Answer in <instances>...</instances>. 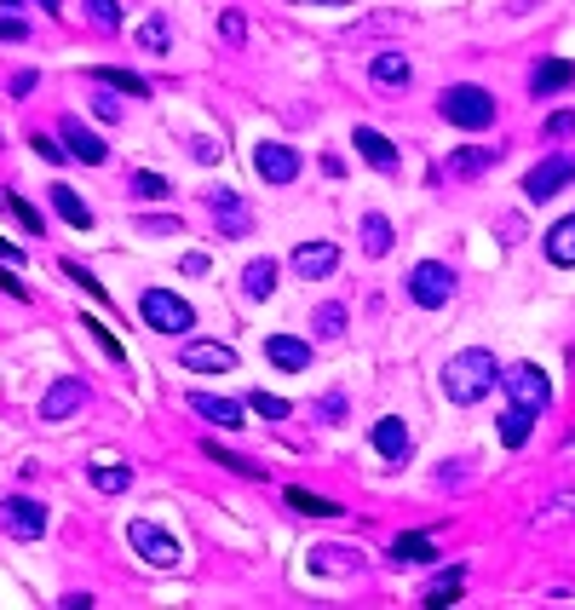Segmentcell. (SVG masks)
<instances>
[{
	"mask_svg": "<svg viewBox=\"0 0 575 610\" xmlns=\"http://www.w3.org/2000/svg\"><path fill=\"white\" fill-rule=\"evenodd\" d=\"M495 386H501V363L483 352V346H466V352H455L443 363V398L460 403V409L483 403Z\"/></svg>",
	"mask_w": 575,
	"mask_h": 610,
	"instance_id": "6da1fadb",
	"label": "cell"
},
{
	"mask_svg": "<svg viewBox=\"0 0 575 610\" xmlns=\"http://www.w3.org/2000/svg\"><path fill=\"white\" fill-rule=\"evenodd\" d=\"M437 110H443V121L460 127V133H483V127L495 121V98L483 93L478 81H460L449 93H437Z\"/></svg>",
	"mask_w": 575,
	"mask_h": 610,
	"instance_id": "7a4b0ae2",
	"label": "cell"
},
{
	"mask_svg": "<svg viewBox=\"0 0 575 610\" xmlns=\"http://www.w3.org/2000/svg\"><path fill=\"white\" fill-rule=\"evenodd\" d=\"M138 317H144V329H150V334H184L190 323H196V311H190L173 288H144Z\"/></svg>",
	"mask_w": 575,
	"mask_h": 610,
	"instance_id": "3957f363",
	"label": "cell"
},
{
	"mask_svg": "<svg viewBox=\"0 0 575 610\" xmlns=\"http://www.w3.org/2000/svg\"><path fill=\"white\" fill-rule=\"evenodd\" d=\"M409 300L420 311H443V305L455 300V271L443 265V259H420L409 271Z\"/></svg>",
	"mask_w": 575,
	"mask_h": 610,
	"instance_id": "277c9868",
	"label": "cell"
},
{
	"mask_svg": "<svg viewBox=\"0 0 575 610\" xmlns=\"http://www.w3.org/2000/svg\"><path fill=\"white\" fill-rule=\"evenodd\" d=\"M207 213H213V231L225 236V242H242L253 231V208L230 185H207Z\"/></svg>",
	"mask_w": 575,
	"mask_h": 610,
	"instance_id": "5b68a950",
	"label": "cell"
},
{
	"mask_svg": "<svg viewBox=\"0 0 575 610\" xmlns=\"http://www.w3.org/2000/svg\"><path fill=\"white\" fill-rule=\"evenodd\" d=\"M127 547H133L144 564H156V570H179V541L167 536L161 524H150V518H133V524H127Z\"/></svg>",
	"mask_w": 575,
	"mask_h": 610,
	"instance_id": "8992f818",
	"label": "cell"
},
{
	"mask_svg": "<svg viewBox=\"0 0 575 610\" xmlns=\"http://www.w3.org/2000/svg\"><path fill=\"white\" fill-rule=\"evenodd\" d=\"M0 530L12 541H41L46 536V507L35 495H6V501H0Z\"/></svg>",
	"mask_w": 575,
	"mask_h": 610,
	"instance_id": "52a82bcc",
	"label": "cell"
},
{
	"mask_svg": "<svg viewBox=\"0 0 575 610\" xmlns=\"http://www.w3.org/2000/svg\"><path fill=\"white\" fill-rule=\"evenodd\" d=\"M501 386L512 392V403H524V409H552V380L535 369V363H512V369H501Z\"/></svg>",
	"mask_w": 575,
	"mask_h": 610,
	"instance_id": "ba28073f",
	"label": "cell"
},
{
	"mask_svg": "<svg viewBox=\"0 0 575 610\" xmlns=\"http://www.w3.org/2000/svg\"><path fill=\"white\" fill-rule=\"evenodd\" d=\"M495 162H501V150H495V144H466V150H455V156H443V162L432 167V185H449V179H478V173H489Z\"/></svg>",
	"mask_w": 575,
	"mask_h": 610,
	"instance_id": "9c48e42d",
	"label": "cell"
},
{
	"mask_svg": "<svg viewBox=\"0 0 575 610\" xmlns=\"http://www.w3.org/2000/svg\"><path fill=\"white\" fill-rule=\"evenodd\" d=\"M564 185H575V156H547V162H535L529 167V179H524V196L529 202H552Z\"/></svg>",
	"mask_w": 575,
	"mask_h": 610,
	"instance_id": "30bf717a",
	"label": "cell"
},
{
	"mask_svg": "<svg viewBox=\"0 0 575 610\" xmlns=\"http://www.w3.org/2000/svg\"><path fill=\"white\" fill-rule=\"evenodd\" d=\"M253 167H259L265 185H294L299 179V150L282 144V139H259L253 144Z\"/></svg>",
	"mask_w": 575,
	"mask_h": 610,
	"instance_id": "8fae6325",
	"label": "cell"
},
{
	"mask_svg": "<svg viewBox=\"0 0 575 610\" xmlns=\"http://www.w3.org/2000/svg\"><path fill=\"white\" fill-rule=\"evenodd\" d=\"M87 403H92L87 380L64 375V380H52V386H46V398H41V421H75V415H81Z\"/></svg>",
	"mask_w": 575,
	"mask_h": 610,
	"instance_id": "7c38bea8",
	"label": "cell"
},
{
	"mask_svg": "<svg viewBox=\"0 0 575 610\" xmlns=\"http://www.w3.org/2000/svg\"><path fill=\"white\" fill-rule=\"evenodd\" d=\"M58 139H64V150H69V156H75L81 167H104V162H110V144L98 139V133H92V127H87L81 116H64Z\"/></svg>",
	"mask_w": 575,
	"mask_h": 610,
	"instance_id": "4fadbf2b",
	"label": "cell"
},
{
	"mask_svg": "<svg viewBox=\"0 0 575 610\" xmlns=\"http://www.w3.org/2000/svg\"><path fill=\"white\" fill-rule=\"evenodd\" d=\"M288 265H294V277L322 282V277L340 271V248H334V242H299L294 254H288Z\"/></svg>",
	"mask_w": 575,
	"mask_h": 610,
	"instance_id": "5bb4252c",
	"label": "cell"
},
{
	"mask_svg": "<svg viewBox=\"0 0 575 610\" xmlns=\"http://www.w3.org/2000/svg\"><path fill=\"white\" fill-rule=\"evenodd\" d=\"M190 409H196L207 426H219V432H236V426L248 421V403L219 398V392H190Z\"/></svg>",
	"mask_w": 575,
	"mask_h": 610,
	"instance_id": "9a60e30c",
	"label": "cell"
},
{
	"mask_svg": "<svg viewBox=\"0 0 575 610\" xmlns=\"http://www.w3.org/2000/svg\"><path fill=\"white\" fill-rule=\"evenodd\" d=\"M351 144H357V156H363L368 167H374V173H397V167H403V156H397V144L386 139V133H380V127H357V133H351Z\"/></svg>",
	"mask_w": 575,
	"mask_h": 610,
	"instance_id": "2e32d148",
	"label": "cell"
},
{
	"mask_svg": "<svg viewBox=\"0 0 575 610\" xmlns=\"http://www.w3.org/2000/svg\"><path fill=\"white\" fill-rule=\"evenodd\" d=\"M184 369H202V375H230L236 369V352H230L225 340H190L179 352Z\"/></svg>",
	"mask_w": 575,
	"mask_h": 610,
	"instance_id": "e0dca14e",
	"label": "cell"
},
{
	"mask_svg": "<svg viewBox=\"0 0 575 610\" xmlns=\"http://www.w3.org/2000/svg\"><path fill=\"white\" fill-rule=\"evenodd\" d=\"M311 570H317V576H357V570H363V553H357V547H340V541H322V547H311Z\"/></svg>",
	"mask_w": 575,
	"mask_h": 610,
	"instance_id": "ac0fdd59",
	"label": "cell"
},
{
	"mask_svg": "<svg viewBox=\"0 0 575 610\" xmlns=\"http://www.w3.org/2000/svg\"><path fill=\"white\" fill-rule=\"evenodd\" d=\"M368 81H374L380 93H403V87L414 81V70H409V58H403V52L391 47V52H380V58L368 64Z\"/></svg>",
	"mask_w": 575,
	"mask_h": 610,
	"instance_id": "d6986e66",
	"label": "cell"
},
{
	"mask_svg": "<svg viewBox=\"0 0 575 610\" xmlns=\"http://www.w3.org/2000/svg\"><path fill=\"white\" fill-rule=\"evenodd\" d=\"M265 357H271L276 369L299 375V369H311V340H299V334H271V340H265Z\"/></svg>",
	"mask_w": 575,
	"mask_h": 610,
	"instance_id": "ffe728a7",
	"label": "cell"
},
{
	"mask_svg": "<svg viewBox=\"0 0 575 610\" xmlns=\"http://www.w3.org/2000/svg\"><path fill=\"white\" fill-rule=\"evenodd\" d=\"M374 449H380V461H391V467H403V461H409V426L397 421V415H386V421H374Z\"/></svg>",
	"mask_w": 575,
	"mask_h": 610,
	"instance_id": "44dd1931",
	"label": "cell"
},
{
	"mask_svg": "<svg viewBox=\"0 0 575 610\" xmlns=\"http://www.w3.org/2000/svg\"><path fill=\"white\" fill-rule=\"evenodd\" d=\"M570 81H575V64H570V58H547L541 70L529 75V98H552V93H564Z\"/></svg>",
	"mask_w": 575,
	"mask_h": 610,
	"instance_id": "7402d4cb",
	"label": "cell"
},
{
	"mask_svg": "<svg viewBox=\"0 0 575 610\" xmlns=\"http://www.w3.org/2000/svg\"><path fill=\"white\" fill-rule=\"evenodd\" d=\"M276 294V259H248L242 265V300H271Z\"/></svg>",
	"mask_w": 575,
	"mask_h": 610,
	"instance_id": "603a6c76",
	"label": "cell"
},
{
	"mask_svg": "<svg viewBox=\"0 0 575 610\" xmlns=\"http://www.w3.org/2000/svg\"><path fill=\"white\" fill-rule=\"evenodd\" d=\"M87 478H92V490H104V495H127L133 490V467H127V461H92Z\"/></svg>",
	"mask_w": 575,
	"mask_h": 610,
	"instance_id": "cb8c5ba5",
	"label": "cell"
},
{
	"mask_svg": "<svg viewBox=\"0 0 575 610\" xmlns=\"http://www.w3.org/2000/svg\"><path fill=\"white\" fill-rule=\"evenodd\" d=\"M495 432H501V444H506V449H524V444H529V432H535V409L512 403L501 421H495Z\"/></svg>",
	"mask_w": 575,
	"mask_h": 610,
	"instance_id": "d4e9b609",
	"label": "cell"
},
{
	"mask_svg": "<svg viewBox=\"0 0 575 610\" xmlns=\"http://www.w3.org/2000/svg\"><path fill=\"white\" fill-rule=\"evenodd\" d=\"M357 231H363V254L368 259H386L391 242H397V231H391L386 213H363V225H357Z\"/></svg>",
	"mask_w": 575,
	"mask_h": 610,
	"instance_id": "484cf974",
	"label": "cell"
},
{
	"mask_svg": "<svg viewBox=\"0 0 575 610\" xmlns=\"http://www.w3.org/2000/svg\"><path fill=\"white\" fill-rule=\"evenodd\" d=\"M98 87H115V93H133V98H150V81L133 70H115V64H98V70H87Z\"/></svg>",
	"mask_w": 575,
	"mask_h": 610,
	"instance_id": "4316f807",
	"label": "cell"
},
{
	"mask_svg": "<svg viewBox=\"0 0 575 610\" xmlns=\"http://www.w3.org/2000/svg\"><path fill=\"white\" fill-rule=\"evenodd\" d=\"M391 559H397V564H432L437 559V541L420 536V530H409V536L391 541Z\"/></svg>",
	"mask_w": 575,
	"mask_h": 610,
	"instance_id": "83f0119b",
	"label": "cell"
},
{
	"mask_svg": "<svg viewBox=\"0 0 575 610\" xmlns=\"http://www.w3.org/2000/svg\"><path fill=\"white\" fill-rule=\"evenodd\" d=\"M547 259L552 265H564V271L575 265V213L570 219H558V225L547 231Z\"/></svg>",
	"mask_w": 575,
	"mask_h": 610,
	"instance_id": "f1b7e54d",
	"label": "cell"
},
{
	"mask_svg": "<svg viewBox=\"0 0 575 610\" xmlns=\"http://www.w3.org/2000/svg\"><path fill=\"white\" fill-rule=\"evenodd\" d=\"M52 208H58V219H69L75 231H92V208L69 185H52Z\"/></svg>",
	"mask_w": 575,
	"mask_h": 610,
	"instance_id": "f546056e",
	"label": "cell"
},
{
	"mask_svg": "<svg viewBox=\"0 0 575 610\" xmlns=\"http://www.w3.org/2000/svg\"><path fill=\"white\" fill-rule=\"evenodd\" d=\"M282 501H288L294 513H305V518H340V513H345L340 501H328V495H311V490H299V484L282 495Z\"/></svg>",
	"mask_w": 575,
	"mask_h": 610,
	"instance_id": "4dcf8cb0",
	"label": "cell"
},
{
	"mask_svg": "<svg viewBox=\"0 0 575 610\" xmlns=\"http://www.w3.org/2000/svg\"><path fill=\"white\" fill-rule=\"evenodd\" d=\"M311 334H317V340H340V334H345V305L340 300H322L317 311H311Z\"/></svg>",
	"mask_w": 575,
	"mask_h": 610,
	"instance_id": "1f68e13d",
	"label": "cell"
},
{
	"mask_svg": "<svg viewBox=\"0 0 575 610\" xmlns=\"http://www.w3.org/2000/svg\"><path fill=\"white\" fill-rule=\"evenodd\" d=\"M460 582H466V570H460V564H449V570H443V576L426 587V605H432V610L455 605V599H460Z\"/></svg>",
	"mask_w": 575,
	"mask_h": 610,
	"instance_id": "d6a6232c",
	"label": "cell"
},
{
	"mask_svg": "<svg viewBox=\"0 0 575 610\" xmlns=\"http://www.w3.org/2000/svg\"><path fill=\"white\" fill-rule=\"evenodd\" d=\"M138 47L156 52V58H161V52H173V24H167L161 12H156V18H144V24H138Z\"/></svg>",
	"mask_w": 575,
	"mask_h": 610,
	"instance_id": "836d02e7",
	"label": "cell"
},
{
	"mask_svg": "<svg viewBox=\"0 0 575 610\" xmlns=\"http://www.w3.org/2000/svg\"><path fill=\"white\" fill-rule=\"evenodd\" d=\"M81 12H87L92 29H121V18H127L121 0H81Z\"/></svg>",
	"mask_w": 575,
	"mask_h": 610,
	"instance_id": "e575fe53",
	"label": "cell"
},
{
	"mask_svg": "<svg viewBox=\"0 0 575 610\" xmlns=\"http://www.w3.org/2000/svg\"><path fill=\"white\" fill-rule=\"evenodd\" d=\"M311 415H317L322 426H334V421H345V415H351V398H345L340 386H334V392H322V398L311 403Z\"/></svg>",
	"mask_w": 575,
	"mask_h": 610,
	"instance_id": "d590c367",
	"label": "cell"
},
{
	"mask_svg": "<svg viewBox=\"0 0 575 610\" xmlns=\"http://www.w3.org/2000/svg\"><path fill=\"white\" fill-rule=\"evenodd\" d=\"M248 409L259 415V421H288V415H294V403H288V398H276V392H253Z\"/></svg>",
	"mask_w": 575,
	"mask_h": 610,
	"instance_id": "8d00e7d4",
	"label": "cell"
},
{
	"mask_svg": "<svg viewBox=\"0 0 575 610\" xmlns=\"http://www.w3.org/2000/svg\"><path fill=\"white\" fill-rule=\"evenodd\" d=\"M207 461H219V467L242 472V478H265V467H259V461H242V455H230V449H219V444H207Z\"/></svg>",
	"mask_w": 575,
	"mask_h": 610,
	"instance_id": "74e56055",
	"label": "cell"
},
{
	"mask_svg": "<svg viewBox=\"0 0 575 610\" xmlns=\"http://www.w3.org/2000/svg\"><path fill=\"white\" fill-rule=\"evenodd\" d=\"M167 179H161V173H150V167H144V173H133V196L138 202H161V196H167Z\"/></svg>",
	"mask_w": 575,
	"mask_h": 610,
	"instance_id": "f35d334b",
	"label": "cell"
},
{
	"mask_svg": "<svg viewBox=\"0 0 575 610\" xmlns=\"http://www.w3.org/2000/svg\"><path fill=\"white\" fill-rule=\"evenodd\" d=\"M219 35H225V47H248V18L230 6V12H219Z\"/></svg>",
	"mask_w": 575,
	"mask_h": 610,
	"instance_id": "ab89813d",
	"label": "cell"
},
{
	"mask_svg": "<svg viewBox=\"0 0 575 610\" xmlns=\"http://www.w3.org/2000/svg\"><path fill=\"white\" fill-rule=\"evenodd\" d=\"M138 231H144V236H179L184 219H173V213H144V219H138Z\"/></svg>",
	"mask_w": 575,
	"mask_h": 610,
	"instance_id": "60d3db41",
	"label": "cell"
},
{
	"mask_svg": "<svg viewBox=\"0 0 575 610\" xmlns=\"http://www.w3.org/2000/svg\"><path fill=\"white\" fill-rule=\"evenodd\" d=\"M6 208H12V219H18L23 231H41V213H35V202H23V190L6 196Z\"/></svg>",
	"mask_w": 575,
	"mask_h": 610,
	"instance_id": "b9f144b4",
	"label": "cell"
},
{
	"mask_svg": "<svg viewBox=\"0 0 575 610\" xmlns=\"http://www.w3.org/2000/svg\"><path fill=\"white\" fill-rule=\"evenodd\" d=\"M64 277H75V288H87L92 300H104V305H110V294H104V282L92 277L87 265H69V259H64Z\"/></svg>",
	"mask_w": 575,
	"mask_h": 610,
	"instance_id": "7bdbcfd3",
	"label": "cell"
},
{
	"mask_svg": "<svg viewBox=\"0 0 575 610\" xmlns=\"http://www.w3.org/2000/svg\"><path fill=\"white\" fill-rule=\"evenodd\" d=\"M541 139H575V110H558V116H547Z\"/></svg>",
	"mask_w": 575,
	"mask_h": 610,
	"instance_id": "ee69618b",
	"label": "cell"
},
{
	"mask_svg": "<svg viewBox=\"0 0 575 610\" xmlns=\"http://www.w3.org/2000/svg\"><path fill=\"white\" fill-rule=\"evenodd\" d=\"M35 156H46V162H58V156H64V144L52 139V133H35Z\"/></svg>",
	"mask_w": 575,
	"mask_h": 610,
	"instance_id": "f6af8a7d",
	"label": "cell"
},
{
	"mask_svg": "<svg viewBox=\"0 0 575 610\" xmlns=\"http://www.w3.org/2000/svg\"><path fill=\"white\" fill-rule=\"evenodd\" d=\"M0 41H29V24L23 18H0Z\"/></svg>",
	"mask_w": 575,
	"mask_h": 610,
	"instance_id": "bcb514c9",
	"label": "cell"
},
{
	"mask_svg": "<svg viewBox=\"0 0 575 610\" xmlns=\"http://www.w3.org/2000/svg\"><path fill=\"white\" fill-rule=\"evenodd\" d=\"M190 156H196V162H219V144L213 139H190Z\"/></svg>",
	"mask_w": 575,
	"mask_h": 610,
	"instance_id": "7dc6e473",
	"label": "cell"
},
{
	"mask_svg": "<svg viewBox=\"0 0 575 610\" xmlns=\"http://www.w3.org/2000/svg\"><path fill=\"white\" fill-rule=\"evenodd\" d=\"M179 271H184V277H207V254H184Z\"/></svg>",
	"mask_w": 575,
	"mask_h": 610,
	"instance_id": "c3c4849f",
	"label": "cell"
},
{
	"mask_svg": "<svg viewBox=\"0 0 575 610\" xmlns=\"http://www.w3.org/2000/svg\"><path fill=\"white\" fill-rule=\"evenodd\" d=\"M35 81H41V75H35V70L12 75V93H18V98H29V93H35Z\"/></svg>",
	"mask_w": 575,
	"mask_h": 610,
	"instance_id": "681fc988",
	"label": "cell"
},
{
	"mask_svg": "<svg viewBox=\"0 0 575 610\" xmlns=\"http://www.w3.org/2000/svg\"><path fill=\"white\" fill-rule=\"evenodd\" d=\"M92 110H98V121H121V110H115V98H92Z\"/></svg>",
	"mask_w": 575,
	"mask_h": 610,
	"instance_id": "f907efd6",
	"label": "cell"
},
{
	"mask_svg": "<svg viewBox=\"0 0 575 610\" xmlns=\"http://www.w3.org/2000/svg\"><path fill=\"white\" fill-rule=\"evenodd\" d=\"M0 288H6V294H18V300H29V288H23V282L12 277V271H0Z\"/></svg>",
	"mask_w": 575,
	"mask_h": 610,
	"instance_id": "816d5d0a",
	"label": "cell"
},
{
	"mask_svg": "<svg viewBox=\"0 0 575 610\" xmlns=\"http://www.w3.org/2000/svg\"><path fill=\"white\" fill-rule=\"evenodd\" d=\"M58 605H64V610H87V605H92V593H64Z\"/></svg>",
	"mask_w": 575,
	"mask_h": 610,
	"instance_id": "f5cc1de1",
	"label": "cell"
},
{
	"mask_svg": "<svg viewBox=\"0 0 575 610\" xmlns=\"http://www.w3.org/2000/svg\"><path fill=\"white\" fill-rule=\"evenodd\" d=\"M0 259H23V248H12V242L0 236Z\"/></svg>",
	"mask_w": 575,
	"mask_h": 610,
	"instance_id": "db71d44e",
	"label": "cell"
},
{
	"mask_svg": "<svg viewBox=\"0 0 575 610\" xmlns=\"http://www.w3.org/2000/svg\"><path fill=\"white\" fill-rule=\"evenodd\" d=\"M41 6H46V12H64V0H41Z\"/></svg>",
	"mask_w": 575,
	"mask_h": 610,
	"instance_id": "11a10c76",
	"label": "cell"
},
{
	"mask_svg": "<svg viewBox=\"0 0 575 610\" xmlns=\"http://www.w3.org/2000/svg\"><path fill=\"white\" fill-rule=\"evenodd\" d=\"M305 6H345V0H305Z\"/></svg>",
	"mask_w": 575,
	"mask_h": 610,
	"instance_id": "9f6ffc18",
	"label": "cell"
},
{
	"mask_svg": "<svg viewBox=\"0 0 575 610\" xmlns=\"http://www.w3.org/2000/svg\"><path fill=\"white\" fill-rule=\"evenodd\" d=\"M0 6H23V0H0Z\"/></svg>",
	"mask_w": 575,
	"mask_h": 610,
	"instance_id": "6f0895ef",
	"label": "cell"
},
{
	"mask_svg": "<svg viewBox=\"0 0 575 610\" xmlns=\"http://www.w3.org/2000/svg\"><path fill=\"white\" fill-rule=\"evenodd\" d=\"M0 202H6V196H0Z\"/></svg>",
	"mask_w": 575,
	"mask_h": 610,
	"instance_id": "680465c9",
	"label": "cell"
}]
</instances>
